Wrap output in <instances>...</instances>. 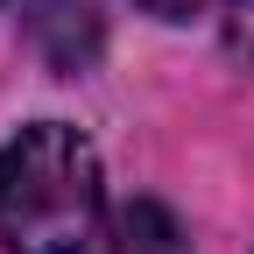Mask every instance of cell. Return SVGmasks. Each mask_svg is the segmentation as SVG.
<instances>
[{"label":"cell","mask_w":254,"mask_h":254,"mask_svg":"<svg viewBox=\"0 0 254 254\" xmlns=\"http://www.w3.org/2000/svg\"><path fill=\"white\" fill-rule=\"evenodd\" d=\"M0 240L7 254H99L106 190L78 127L36 120L0 148Z\"/></svg>","instance_id":"1"},{"label":"cell","mask_w":254,"mask_h":254,"mask_svg":"<svg viewBox=\"0 0 254 254\" xmlns=\"http://www.w3.org/2000/svg\"><path fill=\"white\" fill-rule=\"evenodd\" d=\"M36 43L57 71H78L99 50V0H36Z\"/></svg>","instance_id":"2"},{"label":"cell","mask_w":254,"mask_h":254,"mask_svg":"<svg viewBox=\"0 0 254 254\" xmlns=\"http://www.w3.org/2000/svg\"><path fill=\"white\" fill-rule=\"evenodd\" d=\"M106 254H190V247H184V226L155 198H134V205H120Z\"/></svg>","instance_id":"3"},{"label":"cell","mask_w":254,"mask_h":254,"mask_svg":"<svg viewBox=\"0 0 254 254\" xmlns=\"http://www.w3.org/2000/svg\"><path fill=\"white\" fill-rule=\"evenodd\" d=\"M226 50L254 64V0H226Z\"/></svg>","instance_id":"4"},{"label":"cell","mask_w":254,"mask_h":254,"mask_svg":"<svg viewBox=\"0 0 254 254\" xmlns=\"http://www.w3.org/2000/svg\"><path fill=\"white\" fill-rule=\"evenodd\" d=\"M141 7H148L155 21H190V14H198V0H141Z\"/></svg>","instance_id":"5"}]
</instances>
